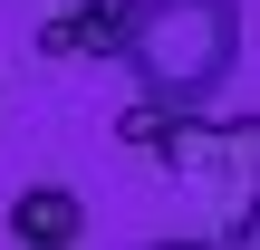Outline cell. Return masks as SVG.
I'll return each mask as SVG.
<instances>
[{
  "mask_svg": "<svg viewBox=\"0 0 260 250\" xmlns=\"http://www.w3.org/2000/svg\"><path fill=\"white\" fill-rule=\"evenodd\" d=\"M10 241H29V250H68V241H87V202H77L68 183H29V193L10 202Z\"/></svg>",
  "mask_w": 260,
  "mask_h": 250,
  "instance_id": "4",
  "label": "cell"
},
{
  "mask_svg": "<svg viewBox=\"0 0 260 250\" xmlns=\"http://www.w3.org/2000/svg\"><path fill=\"white\" fill-rule=\"evenodd\" d=\"M125 29H135V0H77L39 29L48 58H125Z\"/></svg>",
  "mask_w": 260,
  "mask_h": 250,
  "instance_id": "3",
  "label": "cell"
},
{
  "mask_svg": "<svg viewBox=\"0 0 260 250\" xmlns=\"http://www.w3.org/2000/svg\"><path fill=\"white\" fill-rule=\"evenodd\" d=\"M125 67H135V96H154L174 116L212 106L241 67V0H135Z\"/></svg>",
  "mask_w": 260,
  "mask_h": 250,
  "instance_id": "1",
  "label": "cell"
},
{
  "mask_svg": "<svg viewBox=\"0 0 260 250\" xmlns=\"http://www.w3.org/2000/svg\"><path fill=\"white\" fill-rule=\"evenodd\" d=\"M154 154L203 202V231L212 241H251V222H260V116H203V106L193 116H164Z\"/></svg>",
  "mask_w": 260,
  "mask_h": 250,
  "instance_id": "2",
  "label": "cell"
}]
</instances>
